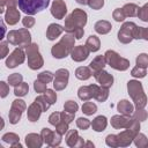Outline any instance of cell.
Here are the masks:
<instances>
[{
    "label": "cell",
    "instance_id": "50",
    "mask_svg": "<svg viewBox=\"0 0 148 148\" xmlns=\"http://www.w3.org/2000/svg\"><path fill=\"white\" fill-rule=\"evenodd\" d=\"M0 47H1V54H0V58H5V57L7 56V52H8L7 43H6V42H2L1 45H0Z\"/></svg>",
    "mask_w": 148,
    "mask_h": 148
},
{
    "label": "cell",
    "instance_id": "53",
    "mask_svg": "<svg viewBox=\"0 0 148 148\" xmlns=\"http://www.w3.org/2000/svg\"><path fill=\"white\" fill-rule=\"evenodd\" d=\"M5 2L7 3L8 8H15L17 5V0H5Z\"/></svg>",
    "mask_w": 148,
    "mask_h": 148
},
{
    "label": "cell",
    "instance_id": "11",
    "mask_svg": "<svg viewBox=\"0 0 148 148\" xmlns=\"http://www.w3.org/2000/svg\"><path fill=\"white\" fill-rule=\"evenodd\" d=\"M68 76L69 73L67 69H59L56 72V79L53 82V86L56 88V90H61L67 86V81H68Z\"/></svg>",
    "mask_w": 148,
    "mask_h": 148
},
{
    "label": "cell",
    "instance_id": "15",
    "mask_svg": "<svg viewBox=\"0 0 148 148\" xmlns=\"http://www.w3.org/2000/svg\"><path fill=\"white\" fill-rule=\"evenodd\" d=\"M51 13L56 18H62L66 14V5L61 0H56L52 3L51 7Z\"/></svg>",
    "mask_w": 148,
    "mask_h": 148
},
{
    "label": "cell",
    "instance_id": "44",
    "mask_svg": "<svg viewBox=\"0 0 148 148\" xmlns=\"http://www.w3.org/2000/svg\"><path fill=\"white\" fill-rule=\"evenodd\" d=\"M34 88L37 92H45L46 91V86L44 82L39 81V80H36L35 81V84H34Z\"/></svg>",
    "mask_w": 148,
    "mask_h": 148
},
{
    "label": "cell",
    "instance_id": "17",
    "mask_svg": "<svg viewBox=\"0 0 148 148\" xmlns=\"http://www.w3.org/2000/svg\"><path fill=\"white\" fill-rule=\"evenodd\" d=\"M42 111H43V109L37 102L32 103L28 109V118H29V120L30 121H36L39 118Z\"/></svg>",
    "mask_w": 148,
    "mask_h": 148
},
{
    "label": "cell",
    "instance_id": "1",
    "mask_svg": "<svg viewBox=\"0 0 148 148\" xmlns=\"http://www.w3.org/2000/svg\"><path fill=\"white\" fill-rule=\"evenodd\" d=\"M87 22V14L81 9H75L67 18L65 23V30L73 34L74 37L80 39L83 35V25Z\"/></svg>",
    "mask_w": 148,
    "mask_h": 148
},
{
    "label": "cell",
    "instance_id": "6",
    "mask_svg": "<svg viewBox=\"0 0 148 148\" xmlns=\"http://www.w3.org/2000/svg\"><path fill=\"white\" fill-rule=\"evenodd\" d=\"M105 61L114 69H119V71H125L127 69V67L130 66V62L124 59L120 58V56H118L114 51H106L105 52Z\"/></svg>",
    "mask_w": 148,
    "mask_h": 148
},
{
    "label": "cell",
    "instance_id": "51",
    "mask_svg": "<svg viewBox=\"0 0 148 148\" xmlns=\"http://www.w3.org/2000/svg\"><path fill=\"white\" fill-rule=\"evenodd\" d=\"M0 88H1V97H6V95H7V92H8V87H7V84L2 81V82H0Z\"/></svg>",
    "mask_w": 148,
    "mask_h": 148
},
{
    "label": "cell",
    "instance_id": "42",
    "mask_svg": "<svg viewBox=\"0 0 148 148\" xmlns=\"http://www.w3.org/2000/svg\"><path fill=\"white\" fill-rule=\"evenodd\" d=\"M132 75L135 77H143V76H146V71H145V68L136 66L132 69Z\"/></svg>",
    "mask_w": 148,
    "mask_h": 148
},
{
    "label": "cell",
    "instance_id": "32",
    "mask_svg": "<svg viewBox=\"0 0 148 148\" xmlns=\"http://www.w3.org/2000/svg\"><path fill=\"white\" fill-rule=\"evenodd\" d=\"M28 90H29L28 84H27V83H24V82H21L18 86H16V87H15L14 94H15L16 96H24V95L28 92Z\"/></svg>",
    "mask_w": 148,
    "mask_h": 148
},
{
    "label": "cell",
    "instance_id": "24",
    "mask_svg": "<svg viewBox=\"0 0 148 148\" xmlns=\"http://www.w3.org/2000/svg\"><path fill=\"white\" fill-rule=\"evenodd\" d=\"M111 24L106 21H98L96 24H95V30L98 32V34H108L110 30H111Z\"/></svg>",
    "mask_w": 148,
    "mask_h": 148
},
{
    "label": "cell",
    "instance_id": "5",
    "mask_svg": "<svg viewBox=\"0 0 148 148\" xmlns=\"http://www.w3.org/2000/svg\"><path fill=\"white\" fill-rule=\"evenodd\" d=\"M7 39L9 43L14 45H18L21 47H27L30 43V32L25 29L13 30L8 32Z\"/></svg>",
    "mask_w": 148,
    "mask_h": 148
},
{
    "label": "cell",
    "instance_id": "14",
    "mask_svg": "<svg viewBox=\"0 0 148 148\" xmlns=\"http://www.w3.org/2000/svg\"><path fill=\"white\" fill-rule=\"evenodd\" d=\"M42 139H44V141L47 143V145H51V146H56V145H59L60 142L56 139H60V133H54V132H51L49 128H43L42 131Z\"/></svg>",
    "mask_w": 148,
    "mask_h": 148
},
{
    "label": "cell",
    "instance_id": "8",
    "mask_svg": "<svg viewBox=\"0 0 148 148\" xmlns=\"http://www.w3.org/2000/svg\"><path fill=\"white\" fill-rule=\"evenodd\" d=\"M135 28H136V25L133 22H126V23H124L123 27H121V29L118 32V39L121 43H128V42H131L134 38L133 37V32H134V29Z\"/></svg>",
    "mask_w": 148,
    "mask_h": 148
},
{
    "label": "cell",
    "instance_id": "37",
    "mask_svg": "<svg viewBox=\"0 0 148 148\" xmlns=\"http://www.w3.org/2000/svg\"><path fill=\"white\" fill-rule=\"evenodd\" d=\"M52 79H53V75H52L51 72H43V73H40V74L38 75V80L42 81V82H44V83L51 82Z\"/></svg>",
    "mask_w": 148,
    "mask_h": 148
},
{
    "label": "cell",
    "instance_id": "46",
    "mask_svg": "<svg viewBox=\"0 0 148 148\" xmlns=\"http://www.w3.org/2000/svg\"><path fill=\"white\" fill-rule=\"evenodd\" d=\"M76 125H77L80 128H82V130H87V128L90 126V123H89V120L86 119V118H79V119L76 120Z\"/></svg>",
    "mask_w": 148,
    "mask_h": 148
},
{
    "label": "cell",
    "instance_id": "47",
    "mask_svg": "<svg viewBox=\"0 0 148 148\" xmlns=\"http://www.w3.org/2000/svg\"><path fill=\"white\" fill-rule=\"evenodd\" d=\"M88 5L94 9H99L101 7H103L104 1L103 0H88Z\"/></svg>",
    "mask_w": 148,
    "mask_h": 148
},
{
    "label": "cell",
    "instance_id": "39",
    "mask_svg": "<svg viewBox=\"0 0 148 148\" xmlns=\"http://www.w3.org/2000/svg\"><path fill=\"white\" fill-rule=\"evenodd\" d=\"M35 102H37L40 106H42V109H43V111H46L47 109H49V106L51 105L47 101H46V98H45V96H38L36 99H35Z\"/></svg>",
    "mask_w": 148,
    "mask_h": 148
},
{
    "label": "cell",
    "instance_id": "13",
    "mask_svg": "<svg viewBox=\"0 0 148 148\" xmlns=\"http://www.w3.org/2000/svg\"><path fill=\"white\" fill-rule=\"evenodd\" d=\"M92 74H94L95 79L98 81V83H101L102 87L109 88V87L112 86V83H113V77H112L109 73H106V72H104V71H99V72H95V73H92Z\"/></svg>",
    "mask_w": 148,
    "mask_h": 148
},
{
    "label": "cell",
    "instance_id": "31",
    "mask_svg": "<svg viewBox=\"0 0 148 148\" xmlns=\"http://www.w3.org/2000/svg\"><path fill=\"white\" fill-rule=\"evenodd\" d=\"M96 110H97V106H96L92 102H86V103L82 105V111H83V113H86V114H88V116L95 113Z\"/></svg>",
    "mask_w": 148,
    "mask_h": 148
},
{
    "label": "cell",
    "instance_id": "9",
    "mask_svg": "<svg viewBox=\"0 0 148 148\" xmlns=\"http://www.w3.org/2000/svg\"><path fill=\"white\" fill-rule=\"evenodd\" d=\"M24 109H25L24 102L22 99H15L12 104V109L9 112V121L12 124H16L20 120L21 114L24 111Z\"/></svg>",
    "mask_w": 148,
    "mask_h": 148
},
{
    "label": "cell",
    "instance_id": "25",
    "mask_svg": "<svg viewBox=\"0 0 148 148\" xmlns=\"http://www.w3.org/2000/svg\"><path fill=\"white\" fill-rule=\"evenodd\" d=\"M86 46L88 47L89 51L95 52V51H97V50L99 49V39H98L96 36H90V37L87 39Z\"/></svg>",
    "mask_w": 148,
    "mask_h": 148
},
{
    "label": "cell",
    "instance_id": "36",
    "mask_svg": "<svg viewBox=\"0 0 148 148\" xmlns=\"http://www.w3.org/2000/svg\"><path fill=\"white\" fill-rule=\"evenodd\" d=\"M136 64H138L139 67H142V68L147 67V66H148V56H147L146 53L140 54V56L136 58Z\"/></svg>",
    "mask_w": 148,
    "mask_h": 148
},
{
    "label": "cell",
    "instance_id": "43",
    "mask_svg": "<svg viewBox=\"0 0 148 148\" xmlns=\"http://www.w3.org/2000/svg\"><path fill=\"white\" fill-rule=\"evenodd\" d=\"M125 17H126V15H125V13H124V10H123V9L117 8V9L113 12V18H114L116 21H118V22L124 21V18H125Z\"/></svg>",
    "mask_w": 148,
    "mask_h": 148
},
{
    "label": "cell",
    "instance_id": "28",
    "mask_svg": "<svg viewBox=\"0 0 148 148\" xmlns=\"http://www.w3.org/2000/svg\"><path fill=\"white\" fill-rule=\"evenodd\" d=\"M75 75L80 80H87L91 76V72L88 67H79L75 72Z\"/></svg>",
    "mask_w": 148,
    "mask_h": 148
},
{
    "label": "cell",
    "instance_id": "33",
    "mask_svg": "<svg viewBox=\"0 0 148 148\" xmlns=\"http://www.w3.org/2000/svg\"><path fill=\"white\" fill-rule=\"evenodd\" d=\"M8 82H9V84L16 87L22 82V75L18 74V73H14L10 76H8Z\"/></svg>",
    "mask_w": 148,
    "mask_h": 148
},
{
    "label": "cell",
    "instance_id": "4",
    "mask_svg": "<svg viewBox=\"0 0 148 148\" xmlns=\"http://www.w3.org/2000/svg\"><path fill=\"white\" fill-rule=\"evenodd\" d=\"M128 94L132 96V98L135 102V106L138 109H142L146 105V96L142 90V86L138 81H130L127 84Z\"/></svg>",
    "mask_w": 148,
    "mask_h": 148
},
{
    "label": "cell",
    "instance_id": "18",
    "mask_svg": "<svg viewBox=\"0 0 148 148\" xmlns=\"http://www.w3.org/2000/svg\"><path fill=\"white\" fill-rule=\"evenodd\" d=\"M62 31H64V28H62L61 25L56 24V23L50 24L49 28H47V31H46V37H47L50 40H53V39H56Z\"/></svg>",
    "mask_w": 148,
    "mask_h": 148
},
{
    "label": "cell",
    "instance_id": "16",
    "mask_svg": "<svg viewBox=\"0 0 148 148\" xmlns=\"http://www.w3.org/2000/svg\"><path fill=\"white\" fill-rule=\"evenodd\" d=\"M89 56V50L88 47L84 45H80V46H76L73 51H72V59L75 60V61H82V60H86Z\"/></svg>",
    "mask_w": 148,
    "mask_h": 148
},
{
    "label": "cell",
    "instance_id": "7",
    "mask_svg": "<svg viewBox=\"0 0 148 148\" xmlns=\"http://www.w3.org/2000/svg\"><path fill=\"white\" fill-rule=\"evenodd\" d=\"M27 53H28V65L31 69H37L43 66V59L38 52V47L36 44L28 45Z\"/></svg>",
    "mask_w": 148,
    "mask_h": 148
},
{
    "label": "cell",
    "instance_id": "34",
    "mask_svg": "<svg viewBox=\"0 0 148 148\" xmlns=\"http://www.w3.org/2000/svg\"><path fill=\"white\" fill-rule=\"evenodd\" d=\"M108 95H109V92H108V88L102 87V88L98 89V91H97L95 98H96L97 101H99V102H104V101L108 98Z\"/></svg>",
    "mask_w": 148,
    "mask_h": 148
},
{
    "label": "cell",
    "instance_id": "41",
    "mask_svg": "<svg viewBox=\"0 0 148 148\" xmlns=\"http://www.w3.org/2000/svg\"><path fill=\"white\" fill-rule=\"evenodd\" d=\"M61 120H62V118H61V113H58V112L52 113V114L50 116V118H49V121H50L52 125H54V126H57Z\"/></svg>",
    "mask_w": 148,
    "mask_h": 148
},
{
    "label": "cell",
    "instance_id": "29",
    "mask_svg": "<svg viewBox=\"0 0 148 148\" xmlns=\"http://www.w3.org/2000/svg\"><path fill=\"white\" fill-rule=\"evenodd\" d=\"M66 141H67V145L73 147V146H76V141H81V138L77 135V132L76 131H69V133L67 134L66 136Z\"/></svg>",
    "mask_w": 148,
    "mask_h": 148
},
{
    "label": "cell",
    "instance_id": "30",
    "mask_svg": "<svg viewBox=\"0 0 148 148\" xmlns=\"http://www.w3.org/2000/svg\"><path fill=\"white\" fill-rule=\"evenodd\" d=\"M133 37L134 38H143L148 40V28H141V27H136L134 29L133 32Z\"/></svg>",
    "mask_w": 148,
    "mask_h": 148
},
{
    "label": "cell",
    "instance_id": "23",
    "mask_svg": "<svg viewBox=\"0 0 148 148\" xmlns=\"http://www.w3.org/2000/svg\"><path fill=\"white\" fill-rule=\"evenodd\" d=\"M130 120L126 117H121V116H114L111 119V124L113 127L116 128H120V127H126L128 125Z\"/></svg>",
    "mask_w": 148,
    "mask_h": 148
},
{
    "label": "cell",
    "instance_id": "12",
    "mask_svg": "<svg viewBox=\"0 0 148 148\" xmlns=\"http://www.w3.org/2000/svg\"><path fill=\"white\" fill-rule=\"evenodd\" d=\"M98 87L96 84H90L88 87H81L79 89V97L82 101H88L91 97H95L97 91H98Z\"/></svg>",
    "mask_w": 148,
    "mask_h": 148
},
{
    "label": "cell",
    "instance_id": "20",
    "mask_svg": "<svg viewBox=\"0 0 148 148\" xmlns=\"http://www.w3.org/2000/svg\"><path fill=\"white\" fill-rule=\"evenodd\" d=\"M105 62H106V61H105V57H103V56L96 57V58L90 62V68L92 69V73L102 71V68L105 66Z\"/></svg>",
    "mask_w": 148,
    "mask_h": 148
},
{
    "label": "cell",
    "instance_id": "2",
    "mask_svg": "<svg viewBox=\"0 0 148 148\" xmlns=\"http://www.w3.org/2000/svg\"><path fill=\"white\" fill-rule=\"evenodd\" d=\"M50 3V0H17L18 8L27 15H34L44 10Z\"/></svg>",
    "mask_w": 148,
    "mask_h": 148
},
{
    "label": "cell",
    "instance_id": "49",
    "mask_svg": "<svg viewBox=\"0 0 148 148\" xmlns=\"http://www.w3.org/2000/svg\"><path fill=\"white\" fill-rule=\"evenodd\" d=\"M23 25L25 27V28H30V27H32L34 25V23H35V20L31 17V16H25L24 18H23Z\"/></svg>",
    "mask_w": 148,
    "mask_h": 148
},
{
    "label": "cell",
    "instance_id": "54",
    "mask_svg": "<svg viewBox=\"0 0 148 148\" xmlns=\"http://www.w3.org/2000/svg\"><path fill=\"white\" fill-rule=\"evenodd\" d=\"M76 1H77L79 3H83V5H84V3H87V1H86V0H76Z\"/></svg>",
    "mask_w": 148,
    "mask_h": 148
},
{
    "label": "cell",
    "instance_id": "19",
    "mask_svg": "<svg viewBox=\"0 0 148 148\" xmlns=\"http://www.w3.org/2000/svg\"><path fill=\"white\" fill-rule=\"evenodd\" d=\"M20 18V12L15 8H8L6 15H5V20L8 24H15L18 22Z\"/></svg>",
    "mask_w": 148,
    "mask_h": 148
},
{
    "label": "cell",
    "instance_id": "10",
    "mask_svg": "<svg viewBox=\"0 0 148 148\" xmlns=\"http://www.w3.org/2000/svg\"><path fill=\"white\" fill-rule=\"evenodd\" d=\"M23 61H24V52L21 49H15L6 60V66L8 68H14L17 65L22 64Z\"/></svg>",
    "mask_w": 148,
    "mask_h": 148
},
{
    "label": "cell",
    "instance_id": "26",
    "mask_svg": "<svg viewBox=\"0 0 148 148\" xmlns=\"http://www.w3.org/2000/svg\"><path fill=\"white\" fill-rule=\"evenodd\" d=\"M139 9L140 8L134 3H127V5H125L123 7V10H124L126 16H135V15H138Z\"/></svg>",
    "mask_w": 148,
    "mask_h": 148
},
{
    "label": "cell",
    "instance_id": "22",
    "mask_svg": "<svg viewBox=\"0 0 148 148\" xmlns=\"http://www.w3.org/2000/svg\"><path fill=\"white\" fill-rule=\"evenodd\" d=\"M106 124H108L106 118H105L104 116H98V117H96V118L94 119L91 126H92V128H94L96 132H101V131H104V130H105Z\"/></svg>",
    "mask_w": 148,
    "mask_h": 148
},
{
    "label": "cell",
    "instance_id": "27",
    "mask_svg": "<svg viewBox=\"0 0 148 148\" xmlns=\"http://www.w3.org/2000/svg\"><path fill=\"white\" fill-rule=\"evenodd\" d=\"M39 139L40 138L37 134H29V135L25 136V142L30 147H40L42 141Z\"/></svg>",
    "mask_w": 148,
    "mask_h": 148
},
{
    "label": "cell",
    "instance_id": "52",
    "mask_svg": "<svg viewBox=\"0 0 148 148\" xmlns=\"http://www.w3.org/2000/svg\"><path fill=\"white\" fill-rule=\"evenodd\" d=\"M135 117L139 118V120H145L146 117H147V114H146V112H145L143 110H139V111L135 113Z\"/></svg>",
    "mask_w": 148,
    "mask_h": 148
},
{
    "label": "cell",
    "instance_id": "3",
    "mask_svg": "<svg viewBox=\"0 0 148 148\" xmlns=\"http://www.w3.org/2000/svg\"><path fill=\"white\" fill-rule=\"evenodd\" d=\"M73 45H74V37L72 35H67V36L62 37V39L52 47V50H51L52 56L58 59L65 58L72 51Z\"/></svg>",
    "mask_w": 148,
    "mask_h": 148
},
{
    "label": "cell",
    "instance_id": "21",
    "mask_svg": "<svg viewBox=\"0 0 148 148\" xmlns=\"http://www.w3.org/2000/svg\"><path fill=\"white\" fill-rule=\"evenodd\" d=\"M117 108H118V111L121 112L124 116H130V114L133 113V105L126 99L120 101Z\"/></svg>",
    "mask_w": 148,
    "mask_h": 148
},
{
    "label": "cell",
    "instance_id": "35",
    "mask_svg": "<svg viewBox=\"0 0 148 148\" xmlns=\"http://www.w3.org/2000/svg\"><path fill=\"white\" fill-rule=\"evenodd\" d=\"M77 108H79L77 104H76L75 102H73V101H68V102H66L65 105H64L65 111L68 112V113H73V114L77 111Z\"/></svg>",
    "mask_w": 148,
    "mask_h": 148
},
{
    "label": "cell",
    "instance_id": "48",
    "mask_svg": "<svg viewBox=\"0 0 148 148\" xmlns=\"http://www.w3.org/2000/svg\"><path fill=\"white\" fill-rule=\"evenodd\" d=\"M106 143L109 146H118L119 141H118V135H108L106 138Z\"/></svg>",
    "mask_w": 148,
    "mask_h": 148
},
{
    "label": "cell",
    "instance_id": "40",
    "mask_svg": "<svg viewBox=\"0 0 148 148\" xmlns=\"http://www.w3.org/2000/svg\"><path fill=\"white\" fill-rule=\"evenodd\" d=\"M138 16L139 18H141L142 21H148V3H146L142 8L139 9V13H138Z\"/></svg>",
    "mask_w": 148,
    "mask_h": 148
},
{
    "label": "cell",
    "instance_id": "45",
    "mask_svg": "<svg viewBox=\"0 0 148 148\" xmlns=\"http://www.w3.org/2000/svg\"><path fill=\"white\" fill-rule=\"evenodd\" d=\"M2 140H3L5 142L13 143L14 141H17V140H18V136H17L16 134H14V133H7V134H5V135L2 136Z\"/></svg>",
    "mask_w": 148,
    "mask_h": 148
},
{
    "label": "cell",
    "instance_id": "38",
    "mask_svg": "<svg viewBox=\"0 0 148 148\" xmlns=\"http://www.w3.org/2000/svg\"><path fill=\"white\" fill-rule=\"evenodd\" d=\"M44 96H45L46 101H47L50 104H53V103L56 102V99H57L56 92H54L53 90H51V89H46V91L44 92Z\"/></svg>",
    "mask_w": 148,
    "mask_h": 148
}]
</instances>
